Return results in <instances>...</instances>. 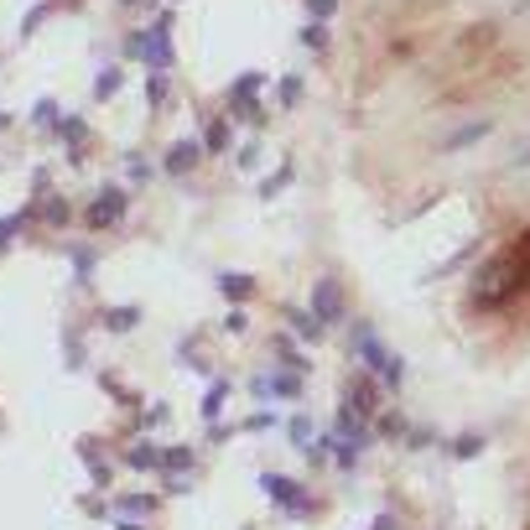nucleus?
I'll return each instance as SVG.
<instances>
[{
  "label": "nucleus",
  "instance_id": "20e7f679",
  "mask_svg": "<svg viewBox=\"0 0 530 530\" xmlns=\"http://www.w3.org/2000/svg\"><path fill=\"white\" fill-rule=\"evenodd\" d=\"M265 489L276 494L281 504H297V489H291V483H281V479H265Z\"/></svg>",
  "mask_w": 530,
  "mask_h": 530
},
{
  "label": "nucleus",
  "instance_id": "7ed1b4c3",
  "mask_svg": "<svg viewBox=\"0 0 530 530\" xmlns=\"http://www.w3.org/2000/svg\"><path fill=\"white\" fill-rule=\"evenodd\" d=\"M192 161H198V146H177V151L167 156V172H188Z\"/></svg>",
  "mask_w": 530,
  "mask_h": 530
},
{
  "label": "nucleus",
  "instance_id": "f03ea898",
  "mask_svg": "<svg viewBox=\"0 0 530 530\" xmlns=\"http://www.w3.org/2000/svg\"><path fill=\"white\" fill-rule=\"evenodd\" d=\"M338 286H333V281H322V286H317V317L322 322H333V317H338Z\"/></svg>",
  "mask_w": 530,
  "mask_h": 530
},
{
  "label": "nucleus",
  "instance_id": "39448f33",
  "mask_svg": "<svg viewBox=\"0 0 530 530\" xmlns=\"http://www.w3.org/2000/svg\"><path fill=\"white\" fill-rule=\"evenodd\" d=\"M208 146H229V125H213V131H208Z\"/></svg>",
  "mask_w": 530,
  "mask_h": 530
},
{
  "label": "nucleus",
  "instance_id": "f257e3e1",
  "mask_svg": "<svg viewBox=\"0 0 530 530\" xmlns=\"http://www.w3.org/2000/svg\"><path fill=\"white\" fill-rule=\"evenodd\" d=\"M120 213H125V198H120V192H104V203H94L89 219H94V224H115Z\"/></svg>",
  "mask_w": 530,
  "mask_h": 530
}]
</instances>
